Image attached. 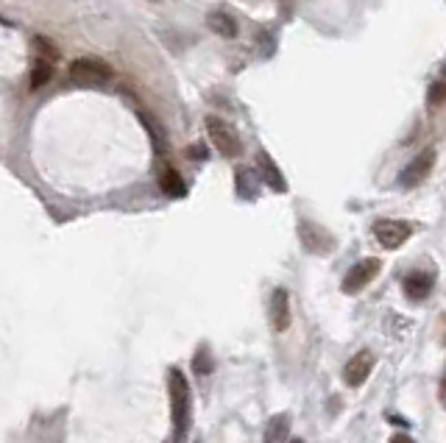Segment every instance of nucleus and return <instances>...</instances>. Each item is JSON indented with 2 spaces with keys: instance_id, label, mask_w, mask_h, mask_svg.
Returning a JSON list of instances; mask_svg holds the SVG:
<instances>
[{
  "instance_id": "obj_1",
  "label": "nucleus",
  "mask_w": 446,
  "mask_h": 443,
  "mask_svg": "<svg viewBox=\"0 0 446 443\" xmlns=\"http://www.w3.org/2000/svg\"><path fill=\"white\" fill-rule=\"evenodd\" d=\"M168 388H171V413H173V440L184 443L193 424V396H190L187 377L179 368H171Z\"/></svg>"
},
{
  "instance_id": "obj_2",
  "label": "nucleus",
  "mask_w": 446,
  "mask_h": 443,
  "mask_svg": "<svg viewBox=\"0 0 446 443\" xmlns=\"http://www.w3.org/2000/svg\"><path fill=\"white\" fill-rule=\"evenodd\" d=\"M70 78L84 87H101L112 78V70L98 59H75L70 64Z\"/></svg>"
},
{
  "instance_id": "obj_3",
  "label": "nucleus",
  "mask_w": 446,
  "mask_h": 443,
  "mask_svg": "<svg viewBox=\"0 0 446 443\" xmlns=\"http://www.w3.org/2000/svg\"><path fill=\"white\" fill-rule=\"evenodd\" d=\"M207 131H210V140L212 145L218 148L221 156L226 159H237L243 153V145L237 140V134L232 131V126H226L221 117H207Z\"/></svg>"
},
{
  "instance_id": "obj_4",
  "label": "nucleus",
  "mask_w": 446,
  "mask_h": 443,
  "mask_svg": "<svg viewBox=\"0 0 446 443\" xmlns=\"http://www.w3.org/2000/svg\"><path fill=\"white\" fill-rule=\"evenodd\" d=\"M380 270H382V262H380L377 257L360 260V262L346 273V279H343V293L354 296V293H360V290H366V288L371 285V281L377 279Z\"/></svg>"
},
{
  "instance_id": "obj_5",
  "label": "nucleus",
  "mask_w": 446,
  "mask_h": 443,
  "mask_svg": "<svg viewBox=\"0 0 446 443\" xmlns=\"http://www.w3.org/2000/svg\"><path fill=\"white\" fill-rule=\"evenodd\" d=\"M413 234L410 223H401V220H380L374 223V237L377 243L385 249H399L401 243H408V237Z\"/></svg>"
},
{
  "instance_id": "obj_6",
  "label": "nucleus",
  "mask_w": 446,
  "mask_h": 443,
  "mask_svg": "<svg viewBox=\"0 0 446 443\" xmlns=\"http://www.w3.org/2000/svg\"><path fill=\"white\" fill-rule=\"evenodd\" d=\"M432 165H435V151L427 148V151H421V153L413 159V162H408V168L399 173V184H401V187H416V184H421V181L430 176Z\"/></svg>"
},
{
  "instance_id": "obj_7",
  "label": "nucleus",
  "mask_w": 446,
  "mask_h": 443,
  "mask_svg": "<svg viewBox=\"0 0 446 443\" xmlns=\"http://www.w3.org/2000/svg\"><path fill=\"white\" fill-rule=\"evenodd\" d=\"M374 371V354L371 351H357L343 368V382L349 388H360Z\"/></svg>"
},
{
  "instance_id": "obj_8",
  "label": "nucleus",
  "mask_w": 446,
  "mask_h": 443,
  "mask_svg": "<svg viewBox=\"0 0 446 443\" xmlns=\"http://www.w3.org/2000/svg\"><path fill=\"white\" fill-rule=\"evenodd\" d=\"M271 324L276 332L290 329V296L282 288L273 290V299H271Z\"/></svg>"
},
{
  "instance_id": "obj_9",
  "label": "nucleus",
  "mask_w": 446,
  "mask_h": 443,
  "mask_svg": "<svg viewBox=\"0 0 446 443\" xmlns=\"http://www.w3.org/2000/svg\"><path fill=\"white\" fill-rule=\"evenodd\" d=\"M401 288H404V296H408L410 301H421V299H427L430 290H432V273L413 270L408 279L401 281Z\"/></svg>"
},
{
  "instance_id": "obj_10",
  "label": "nucleus",
  "mask_w": 446,
  "mask_h": 443,
  "mask_svg": "<svg viewBox=\"0 0 446 443\" xmlns=\"http://www.w3.org/2000/svg\"><path fill=\"white\" fill-rule=\"evenodd\" d=\"M265 443H290V416L279 413L265 427Z\"/></svg>"
},
{
  "instance_id": "obj_11",
  "label": "nucleus",
  "mask_w": 446,
  "mask_h": 443,
  "mask_svg": "<svg viewBox=\"0 0 446 443\" xmlns=\"http://www.w3.org/2000/svg\"><path fill=\"white\" fill-rule=\"evenodd\" d=\"M207 25H210V28H212L218 36H223V39H234V36H237V23H234V17H232V14H226L223 9L210 12Z\"/></svg>"
},
{
  "instance_id": "obj_12",
  "label": "nucleus",
  "mask_w": 446,
  "mask_h": 443,
  "mask_svg": "<svg viewBox=\"0 0 446 443\" xmlns=\"http://www.w3.org/2000/svg\"><path fill=\"white\" fill-rule=\"evenodd\" d=\"M257 165H260V173H262V179L276 190V192H285V179H282V173L276 170V165H273V159L262 151L260 156H257Z\"/></svg>"
},
{
  "instance_id": "obj_13",
  "label": "nucleus",
  "mask_w": 446,
  "mask_h": 443,
  "mask_svg": "<svg viewBox=\"0 0 446 443\" xmlns=\"http://www.w3.org/2000/svg\"><path fill=\"white\" fill-rule=\"evenodd\" d=\"M53 70H56L53 62L39 59V56H36V62H34V67H31V90L45 87V84L51 81V78H53Z\"/></svg>"
},
{
  "instance_id": "obj_14",
  "label": "nucleus",
  "mask_w": 446,
  "mask_h": 443,
  "mask_svg": "<svg viewBox=\"0 0 446 443\" xmlns=\"http://www.w3.org/2000/svg\"><path fill=\"white\" fill-rule=\"evenodd\" d=\"M159 184H162V192H168L171 198H182L184 195V181H182L179 170H173V168H162Z\"/></svg>"
},
{
  "instance_id": "obj_15",
  "label": "nucleus",
  "mask_w": 446,
  "mask_h": 443,
  "mask_svg": "<svg viewBox=\"0 0 446 443\" xmlns=\"http://www.w3.org/2000/svg\"><path fill=\"white\" fill-rule=\"evenodd\" d=\"M212 368H215V362H212L210 349H198L195 357H193V371L198 377H207V374H212Z\"/></svg>"
},
{
  "instance_id": "obj_16",
  "label": "nucleus",
  "mask_w": 446,
  "mask_h": 443,
  "mask_svg": "<svg viewBox=\"0 0 446 443\" xmlns=\"http://www.w3.org/2000/svg\"><path fill=\"white\" fill-rule=\"evenodd\" d=\"M34 48H36V56L39 59H48V62H59V51H56V45L51 42V39H45V36H36L34 39Z\"/></svg>"
},
{
  "instance_id": "obj_17",
  "label": "nucleus",
  "mask_w": 446,
  "mask_h": 443,
  "mask_svg": "<svg viewBox=\"0 0 446 443\" xmlns=\"http://www.w3.org/2000/svg\"><path fill=\"white\" fill-rule=\"evenodd\" d=\"M443 101H446V81H435V84L430 87V103L438 106V103H443Z\"/></svg>"
},
{
  "instance_id": "obj_18",
  "label": "nucleus",
  "mask_w": 446,
  "mask_h": 443,
  "mask_svg": "<svg viewBox=\"0 0 446 443\" xmlns=\"http://www.w3.org/2000/svg\"><path fill=\"white\" fill-rule=\"evenodd\" d=\"M187 156H190V159H204V156H207V148H204V145H190V148H187Z\"/></svg>"
},
{
  "instance_id": "obj_19",
  "label": "nucleus",
  "mask_w": 446,
  "mask_h": 443,
  "mask_svg": "<svg viewBox=\"0 0 446 443\" xmlns=\"http://www.w3.org/2000/svg\"><path fill=\"white\" fill-rule=\"evenodd\" d=\"M391 443H416L413 438H408V435H393L391 438Z\"/></svg>"
},
{
  "instance_id": "obj_20",
  "label": "nucleus",
  "mask_w": 446,
  "mask_h": 443,
  "mask_svg": "<svg viewBox=\"0 0 446 443\" xmlns=\"http://www.w3.org/2000/svg\"><path fill=\"white\" fill-rule=\"evenodd\" d=\"M441 405L446 407V374H443V379H441Z\"/></svg>"
},
{
  "instance_id": "obj_21",
  "label": "nucleus",
  "mask_w": 446,
  "mask_h": 443,
  "mask_svg": "<svg viewBox=\"0 0 446 443\" xmlns=\"http://www.w3.org/2000/svg\"><path fill=\"white\" fill-rule=\"evenodd\" d=\"M290 443H304V440H301V438H293V440H290Z\"/></svg>"
},
{
  "instance_id": "obj_22",
  "label": "nucleus",
  "mask_w": 446,
  "mask_h": 443,
  "mask_svg": "<svg viewBox=\"0 0 446 443\" xmlns=\"http://www.w3.org/2000/svg\"><path fill=\"white\" fill-rule=\"evenodd\" d=\"M282 3H285V12H288V0H282Z\"/></svg>"
},
{
  "instance_id": "obj_23",
  "label": "nucleus",
  "mask_w": 446,
  "mask_h": 443,
  "mask_svg": "<svg viewBox=\"0 0 446 443\" xmlns=\"http://www.w3.org/2000/svg\"><path fill=\"white\" fill-rule=\"evenodd\" d=\"M443 73H446V67H443Z\"/></svg>"
}]
</instances>
